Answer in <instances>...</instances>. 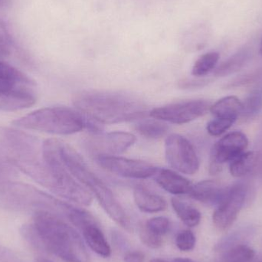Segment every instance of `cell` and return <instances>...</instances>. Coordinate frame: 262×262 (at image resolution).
Here are the masks:
<instances>
[{
    "mask_svg": "<svg viewBox=\"0 0 262 262\" xmlns=\"http://www.w3.org/2000/svg\"><path fill=\"white\" fill-rule=\"evenodd\" d=\"M38 262H52V261H48V260H41V261H39Z\"/></svg>",
    "mask_w": 262,
    "mask_h": 262,
    "instance_id": "8d00e7d4",
    "label": "cell"
},
{
    "mask_svg": "<svg viewBox=\"0 0 262 262\" xmlns=\"http://www.w3.org/2000/svg\"><path fill=\"white\" fill-rule=\"evenodd\" d=\"M58 152L66 169L92 195L96 197L109 217L123 229L132 232V224L124 208L110 188L90 169L82 157L74 148L62 141L59 142Z\"/></svg>",
    "mask_w": 262,
    "mask_h": 262,
    "instance_id": "3957f363",
    "label": "cell"
},
{
    "mask_svg": "<svg viewBox=\"0 0 262 262\" xmlns=\"http://www.w3.org/2000/svg\"><path fill=\"white\" fill-rule=\"evenodd\" d=\"M26 130L41 131L57 135H71L85 128V116L67 107L38 109L12 122Z\"/></svg>",
    "mask_w": 262,
    "mask_h": 262,
    "instance_id": "277c9868",
    "label": "cell"
},
{
    "mask_svg": "<svg viewBox=\"0 0 262 262\" xmlns=\"http://www.w3.org/2000/svg\"><path fill=\"white\" fill-rule=\"evenodd\" d=\"M235 122V120L215 118V119L208 123L206 130L211 136L219 137L229 130Z\"/></svg>",
    "mask_w": 262,
    "mask_h": 262,
    "instance_id": "d4e9b609",
    "label": "cell"
},
{
    "mask_svg": "<svg viewBox=\"0 0 262 262\" xmlns=\"http://www.w3.org/2000/svg\"><path fill=\"white\" fill-rule=\"evenodd\" d=\"M5 2H6V0H0V6H1V5H3V3H5Z\"/></svg>",
    "mask_w": 262,
    "mask_h": 262,
    "instance_id": "d590c367",
    "label": "cell"
},
{
    "mask_svg": "<svg viewBox=\"0 0 262 262\" xmlns=\"http://www.w3.org/2000/svg\"><path fill=\"white\" fill-rule=\"evenodd\" d=\"M220 60L218 52H210L201 55L194 64L192 74L194 76L201 77L207 75L215 69Z\"/></svg>",
    "mask_w": 262,
    "mask_h": 262,
    "instance_id": "603a6c76",
    "label": "cell"
},
{
    "mask_svg": "<svg viewBox=\"0 0 262 262\" xmlns=\"http://www.w3.org/2000/svg\"><path fill=\"white\" fill-rule=\"evenodd\" d=\"M260 54H261V55L262 56V39H261V46H260Z\"/></svg>",
    "mask_w": 262,
    "mask_h": 262,
    "instance_id": "e575fe53",
    "label": "cell"
},
{
    "mask_svg": "<svg viewBox=\"0 0 262 262\" xmlns=\"http://www.w3.org/2000/svg\"><path fill=\"white\" fill-rule=\"evenodd\" d=\"M251 55L252 52L249 48L239 49L230 58L218 66L214 72V75L217 77H224L238 72L250 59Z\"/></svg>",
    "mask_w": 262,
    "mask_h": 262,
    "instance_id": "ac0fdd59",
    "label": "cell"
},
{
    "mask_svg": "<svg viewBox=\"0 0 262 262\" xmlns=\"http://www.w3.org/2000/svg\"><path fill=\"white\" fill-rule=\"evenodd\" d=\"M84 241L91 249L103 258L112 255V249L101 231L98 222L90 223L81 229Z\"/></svg>",
    "mask_w": 262,
    "mask_h": 262,
    "instance_id": "2e32d148",
    "label": "cell"
},
{
    "mask_svg": "<svg viewBox=\"0 0 262 262\" xmlns=\"http://www.w3.org/2000/svg\"><path fill=\"white\" fill-rule=\"evenodd\" d=\"M262 107V92L260 89L252 90L243 102L241 116L246 118L256 116Z\"/></svg>",
    "mask_w": 262,
    "mask_h": 262,
    "instance_id": "cb8c5ba5",
    "label": "cell"
},
{
    "mask_svg": "<svg viewBox=\"0 0 262 262\" xmlns=\"http://www.w3.org/2000/svg\"><path fill=\"white\" fill-rule=\"evenodd\" d=\"M211 105L206 100L181 101L152 109L149 115L154 119L181 125L204 116L210 111Z\"/></svg>",
    "mask_w": 262,
    "mask_h": 262,
    "instance_id": "ba28073f",
    "label": "cell"
},
{
    "mask_svg": "<svg viewBox=\"0 0 262 262\" xmlns=\"http://www.w3.org/2000/svg\"><path fill=\"white\" fill-rule=\"evenodd\" d=\"M196 243V238L192 231H181L176 238V246L182 252H190L193 250Z\"/></svg>",
    "mask_w": 262,
    "mask_h": 262,
    "instance_id": "4316f807",
    "label": "cell"
},
{
    "mask_svg": "<svg viewBox=\"0 0 262 262\" xmlns=\"http://www.w3.org/2000/svg\"><path fill=\"white\" fill-rule=\"evenodd\" d=\"M95 160L98 166L107 172L134 180L150 178L158 169L146 162L118 156H98Z\"/></svg>",
    "mask_w": 262,
    "mask_h": 262,
    "instance_id": "9c48e42d",
    "label": "cell"
},
{
    "mask_svg": "<svg viewBox=\"0 0 262 262\" xmlns=\"http://www.w3.org/2000/svg\"><path fill=\"white\" fill-rule=\"evenodd\" d=\"M52 197L36 188L12 180L0 183V207L25 211L51 205Z\"/></svg>",
    "mask_w": 262,
    "mask_h": 262,
    "instance_id": "8992f818",
    "label": "cell"
},
{
    "mask_svg": "<svg viewBox=\"0 0 262 262\" xmlns=\"http://www.w3.org/2000/svg\"><path fill=\"white\" fill-rule=\"evenodd\" d=\"M136 136L124 131H114L95 136L86 140L87 150L94 157L98 156H118L127 151L136 142Z\"/></svg>",
    "mask_w": 262,
    "mask_h": 262,
    "instance_id": "7c38bea8",
    "label": "cell"
},
{
    "mask_svg": "<svg viewBox=\"0 0 262 262\" xmlns=\"http://www.w3.org/2000/svg\"><path fill=\"white\" fill-rule=\"evenodd\" d=\"M243 102L237 97L227 96L212 104L210 112L215 118H226L236 121L241 116Z\"/></svg>",
    "mask_w": 262,
    "mask_h": 262,
    "instance_id": "e0dca14e",
    "label": "cell"
},
{
    "mask_svg": "<svg viewBox=\"0 0 262 262\" xmlns=\"http://www.w3.org/2000/svg\"><path fill=\"white\" fill-rule=\"evenodd\" d=\"M134 200L137 207L146 213H157L165 210L167 206L166 200L151 192L143 186H137L134 190Z\"/></svg>",
    "mask_w": 262,
    "mask_h": 262,
    "instance_id": "9a60e30c",
    "label": "cell"
},
{
    "mask_svg": "<svg viewBox=\"0 0 262 262\" xmlns=\"http://www.w3.org/2000/svg\"><path fill=\"white\" fill-rule=\"evenodd\" d=\"M248 146V137L240 131H233L222 137L211 150L209 172L212 175L220 173L225 163L232 161L246 152Z\"/></svg>",
    "mask_w": 262,
    "mask_h": 262,
    "instance_id": "30bf717a",
    "label": "cell"
},
{
    "mask_svg": "<svg viewBox=\"0 0 262 262\" xmlns=\"http://www.w3.org/2000/svg\"><path fill=\"white\" fill-rule=\"evenodd\" d=\"M10 38L3 23H0V60L9 55L10 47Z\"/></svg>",
    "mask_w": 262,
    "mask_h": 262,
    "instance_id": "f546056e",
    "label": "cell"
},
{
    "mask_svg": "<svg viewBox=\"0 0 262 262\" xmlns=\"http://www.w3.org/2000/svg\"><path fill=\"white\" fill-rule=\"evenodd\" d=\"M152 178L165 191L175 195L189 194L192 184L189 180L175 171L157 169Z\"/></svg>",
    "mask_w": 262,
    "mask_h": 262,
    "instance_id": "5bb4252c",
    "label": "cell"
},
{
    "mask_svg": "<svg viewBox=\"0 0 262 262\" xmlns=\"http://www.w3.org/2000/svg\"><path fill=\"white\" fill-rule=\"evenodd\" d=\"M255 252L246 245L236 244L225 249L220 262H253Z\"/></svg>",
    "mask_w": 262,
    "mask_h": 262,
    "instance_id": "44dd1931",
    "label": "cell"
},
{
    "mask_svg": "<svg viewBox=\"0 0 262 262\" xmlns=\"http://www.w3.org/2000/svg\"><path fill=\"white\" fill-rule=\"evenodd\" d=\"M135 129L146 138L159 139L167 134L169 127L166 123L159 120H143L137 123Z\"/></svg>",
    "mask_w": 262,
    "mask_h": 262,
    "instance_id": "7402d4cb",
    "label": "cell"
},
{
    "mask_svg": "<svg viewBox=\"0 0 262 262\" xmlns=\"http://www.w3.org/2000/svg\"><path fill=\"white\" fill-rule=\"evenodd\" d=\"M139 236L142 243L150 249H159L163 245L162 237L149 230L146 225H143L139 229Z\"/></svg>",
    "mask_w": 262,
    "mask_h": 262,
    "instance_id": "484cf974",
    "label": "cell"
},
{
    "mask_svg": "<svg viewBox=\"0 0 262 262\" xmlns=\"http://www.w3.org/2000/svg\"><path fill=\"white\" fill-rule=\"evenodd\" d=\"M261 75V71H258V72H253V73L249 74V75H243V76L235 79V81L229 83L227 87L232 89V88L240 87V86L250 84V83L254 82V81L258 80Z\"/></svg>",
    "mask_w": 262,
    "mask_h": 262,
    "instance_id": "4dcf8cb0",
    "label": "cell"
},
{
    "mask_svg": "<svg viewBox=\"0 0 262 262\" xmlns=\"http://www.w3.org/2000/svg\"><path fill=\"white\" fill-rule=\"evenodd\" d=\"M33 229L49 252L66 262H90L82 238L74 228L47 210H38Z\"/></svg>",
    "mask_w": 262,
    "mask_h": 262,
    "instance_id": "7a4b0ae2",
    "label": "cell"
},
{
    "mask_svg": "<svg viewBox=\"0 0 262 262\" xmlns=\"http://www.w3.org/2000/svg\"><path fill=\"white\" fill-rule=\"evenodd\" d=\"M257 163V155L254 152L248 151L230 162L229 170L231 175L236 178L246 177L255 169Z\"/></svg>",
    "mask_w": 262,
    "mask_h": 262,
    "instance_id": "ffe728a7",
    "label": "cell"
},
{
    "mask_svg": "<svg viewBox=\"0 0 262 262\" xmlns=\"http://www.w3.org/2000/svg\"><path fill=\"white\" fill-rule=\"evenodd\" d=\"M172 262H195L190 258H177L172 260Z\"/></svg>",
    "mask_w": 262,
    "mask_h": 262,
    "instance_id": "d6a6232c",
    "label": "cell"
},
{
    "mask_svg": "<svg viewBox=\"0 0 262 262\" xmlns=\"http://www.w3.org/2000/svg\"><path fill=\"white\" fill-rule=\"evenodd\" d=\"M124 262H144L145 255L140 251H130L124 255Z\"/></svg>",
    "mask_w": 262,
    "mask_h": 262,
    "instance_id": "1f68e13d",
    "label": "cell"
},
{
    "mask_svg": "<svg viewBox=\"0 0 262 262\" xmlns=\"http://www.w3.org/2000/svg\"><path fill=\"white\" fill-rule=\"evenodd\" d=\"M149 262H170V261H166V260L164 259H161V258H152V259L150 260V261ZM172 262V261H171Z\"/></svg>",
    "mask_w": 262,
    "mask_h": 262,
    "instance_id": "836d02e7",
    "label": "cell"
},
{
    "mask_svg": "<svg viewBox=\"0 0 262 262\" xmlns=\"http://www.w3.org/2000/svg\"><path fill=\"white\" fill-rule=\"evenodd\" d=\"M165 155L169 166L177 172L194 175L200 169V160L193 145L180 134H172L166 137Z\"/></svg>",
    "mask_w": 262,
    "mask_h": 262,
    "instance_id": "52a82bcc",
    "label": "cell"
},
{
    "mask_svg": "<svg viewBox=\"0 0 262 262\" xmlns=\"http://www.w3.org/2000/svg\"><path fill=\"white\" fill-rule=\"evenodd\" d=\"M171 205L177 216L189 227H195L201 221L202 215L196 208L180 199L172 198Z\"/></svg>",
    "mask_w": 262,
    "mask_h": 262,
    "instance_id": "d6986e66",
    "label": "cell"
},
{
    "mask_svg": "<svg viewBox=\"0 0 262 262\" xmlns=\"http://www.w3.org/2000/svg\"><path fill=\"white\" fill-rule=\"evenodd\" d=\"M228 189L215 180H203L192 185L189 195L200 203L217 206L226 196Z\"/></svg>",
    "mask_w": 262,
    "mask_h": 262,
    "instance_id": "4fadbf2b",
    "label": "cell"
},
{
    "mask_svg": "<svg viewBox=\"0 0 262 262\" xmlns=\"http://www.w3.org/2000/svg\"><path fill=\"white\" fill-rule=\"evenodd\" d=\"M15 166L8 158L6 154L0 151V183L12 180L16 177Z\"/></svg>",
    "mask_w": 262,
    "mask_h": 262,
    "instance_id": "f1b7e54d",
    "label": "cell"
},
{
    "mask_svg": "<svg viewBox=\"0 0 262 262\" xmlns=\"http://www.w3.org/2000/svg\"><path fill=\"white\" fill-rule=\"evenodd\" d=\"M145 225L149 230L161 237L166 235L170 228L169 219L163 216L154 217L148 220Z\"/></svg>",
    "mask_w": 262,
    "mask_h": 262,
    "instance_id": "83f0119b",
    "label": "cell"
},
{
    "mask_svg": "<svg viewBox=\"0 0 262 262\" xmlns=\"http://www.w3.org/2000/svg\"><path fill=\"white\" fill-rule=\"evenodd\" d=\"M36 101L34 81L16 68L0 60V111L23 110Z\"/></svg>",
    "mask_w": 262,
    "mask_h": 262,
    "instance_id": "5b68a950",
    "label": "cell"
},
{
    "mask_svg": "<svg viewBox=\"0 0 262 262\" xmlns=\"http://www.w3.org/2000/svg\"><path fill=\"white\" fill-rule=\"evenodd\" d=\"M72 102L78 112L101 124H121L142 119L147 106L130 94L106 91H81Z\"/></svg>",
    "mask_w": 262,
    "mask_h": 262,
    "instance_id": "6da1fadb",
    "label": "cell"
},
{
    "mask_svg": "<svg viewBox=\"0 0 262 262\" xmlns=\"http://www.w3.org/2000/svg\"><path fill=\"white\" fill-rule=\"evenodd\" d=\"M248 189L246 185L237 183L228 189L226 196L217 206L212 221L220 231H226L235 223L247 198Z\"/></svg>",
    "mask_w": 262,
    "mask_h": 262,
    "instance_id": "8fae6325",
    "label": "cell"
}]
</instances>
